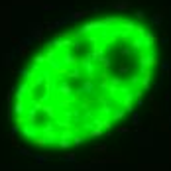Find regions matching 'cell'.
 <instances>
[{"label":"cell","instance_id":"obj_2","mask_svg":"<svg viewBox=\"0 0 171 171\" xmlns=\"http://www.w3.org/2000/svg\"><path fill=\"white\" fill-rule=\"evenodd\" d=\"M57 143H59V148H69L71 146V140H65V138H57Z\"/></svg>","mask_w":171,"mask_h":171},{"label":"cell","instance_id":"obj_7","mask_svg":"<svg viewBox=\"0 0 171 171\" xmlns=\"http://www.w3.org/2000/svg\"><path fill=\"white\" fill-rule=\"evenodd\" d=\"M132 120H134V124H136V126H140V116H138V114H134Z\"/></svg>","mask_w":171,"mask_h":171},{"label":"cell","instance_id":"obj_3","mask_svg":"<svg viewBox=\"0 0 171 171\" xmlns=\"http://www.w3.org/2000/svg\"><path fill=\"white\" fill-rule=\"evenodd\" d=\"M61 159H63V161H71V163H75V161H77V155H75V154H67V155H63Z\"/></svg>","mask_w":171,"mask_h":171},{"label":"cell","instance_id":"obj_6","mask_svg":"<svg viewBox=\"0 0 171 171\" xmlns=\"http://www.w3.org/2000/svg\"><path fill=\"white\" fill-rule=\"evenodd\" d=\"M94 151H96V154H98V151H100V154H104L106 148H104V146H96V148H94Z\"/></svg>","mask_w":171,"mask_h":171},{"label":"cell","instance_id":"obj_1","mask_svg":"<svg viewBox=\"0 0 171 171\" xmlns=\"http://www.w3.org/2000/svg\"><path fill=\"white\" fill-rule=\"evenodd\" d=\"M124 114H126V110H124V108H118V110L112 112V120H122Z\"/></svg>","mask_w":171,"mask_h":171},{"label":"cell","instance_id":"obj_4","mask_svg":"<svg viewBox=\"0 0 171 171\" xmlns=\"http://www.w3.org/2000/svg\"><path fill=\"white\" fill-rule=\"evenodd\" d=\"M32 157H35L39 163H45V161H47V155H32Z\"/></svg>","mask_w":171,"mask_h":171},{"label":"cell","instance_id":"obj_5","mask_svg":"<svg viewBox=\"0 0 171 171\" xmlns=\"http://www.w3.org/2000/svg\"><path fill=\"white\" fill-rule=\"evenodd\" d=\"M83 142H85V140L81 138V136H75V138H73V143H77V146H81Z\"/></svg>","mask_w":171,"mask_h":171}]
</instances>
